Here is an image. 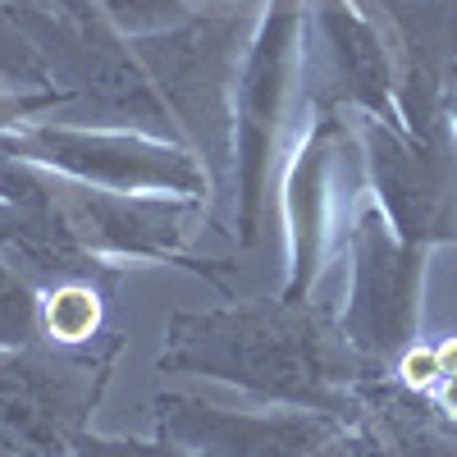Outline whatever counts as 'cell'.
<instances>
[{"label": "cell", "instance_id": "cell-1", "mask_svg": "<svg viewBox=\"0 0 457 457\" xmlns=\"http://www.w3.org/2000/svg\"><path fill=\"white\" fill-rule=\"evenodd\" d=\"M161 366L234 379L252 394L325 416L357 411V385L370 379L334 316L325 307H307L302 297L179 316Z\"/></svg>", "mask_w": 457, "mask_h": 457}, {"label": "cell", "instance_id": "cell-2", "mask_svg": "<svg viewBox=\"0 0 457 457\" xmlns=\"http://www.w3.org/2000/svg\"><path fill=\"white\" fill-rule=\"evenodd\" d=\"M361 137L394 234L411 247L457 243V129L448 114L421 137L366 114Z\"/></svg>", "mask_w": 457, "mask_h": 457}, {"label": "cell", "instance_id": "cell-3", "mask_svg": "<svg viewBox=\"0 0 457 457\" xmlns=\"http://www.w3.org/2000/svg\"><path fill=\"white\" fill-rule=\"evenodd\" d=\"M421 261L426 247H411L394 234L389 215L379 206H361L353 220V293L343 338L370 366L398 357L421 312Z\"/></svg>", "mask_w": 457, "mask_h": 457}, {"label": "cell", "instance_id": "cell-4", "mask_svg": "<svg viewBox=\"0 0 457 457\" xmlns=\"http://www.w3.org/2000/svg\"><path fill=\"white\" fill-rule=\"evenodd\" d=\"M105 370L110 361H64L42 353L0 361V439L32 457L64 453L79 439Z\"/></svg>", "mask_w": 457, "mask_h": 457}, {"label": "cell", "instance_id": "cell-5", "mask_svg": "<svg viewBox=\"0 0 457 457\" xmlns=\"http://www.w3.org/2000/svg\"><path fill=\"white\" fill-rule=\"evenodd\" d=\"M293 37H297V0H275L261 23V37L247 55V69L238 79V224L243 238L256 234L265 174H270L275 137H279V114L288 96V73H293Z\"/></svg>", "mask_w": 457, "mask_h": 457}, {"label": "cell", "instance_id": "cell-6", "mask_svg": "<svg viewBox=\"0 0 457 457\" xmlns=\"http://www.w3.org/2000/svg\"><path fill=\"white\" fill-rule=\"evenodd\" d=\"M161 430L197 457H329L338 444V416H234L193 398H165Z\"/></svg>", "mask_w": 457, "mask_h": 457}, {"label": "cell", "instance_id": "cell-7", "mask_svg": "<svg viewBox=\"0 0 457 457\" xmlns=\"http://www.w3.org/2000/svg\"><path fill=\"white\" fill-rule=\"evenodd\" d=\"M385 10L398 55V110L407 133L444 124V101L457 79V0H375Z\"/></svg>", "mask_w": 457, "mask_h": 457}, {"label": "cell", "instance_id": "cell-8", "mask_svg": "<svg viewBox=\"0 0 457 457\" xmlns=\"http://www.w3.org/2000/svg\"><path fill=\"white\" fill-rule=\"evenodd\" d=\"M228 51H234V23H193L170 32L161 42H142L146 64L174 105L179 120H187L211 156H220V142L228 129Z\"/></svg>", "mask_w": 457, "mask_h": 457}, {"label": "cell", "instance_id": "cell-9", "mask_svg": "<svg viewBox=\"0 0 457 457\" xmlns=\"http://www.w3.org/2000/svg\"><path fill=\"white\" fill-rule=\"evenodd\" d=\"M23 151L37 161H51L69 170L73 179L105 183V187H129V193H146V187H165V193H197L202 170L193 156L170 146H151L133 137H101V133H69V129H32L23 137Z\"/></svg>", "mask_w": 457, "mask_h": 457}, {"label": "cell", "instance_id": "cell-10", "mask_svg": "<svg viewBox=\"0 0 457 457\" xmlns=\"http://www.w3.org/2000/svg\"><path fill=\"white\" fill-rule=\"evenodd\" d=\"M320 32L329 46L338 96L361 105L370 120H394V69H389V42L353 0H320Z\"/></svg>", "mask_w": 457, "mask_h": 457}, {"label": "cell", "instance_id": "cell-11", "mask_svg": "<svg viewBox=\"0 0 457 457\" xmlns=\"http://www.w3.org/2000/svg\"><path fill=\"white\" fill-rule=\"evenodd\" d=\"M361 435L385 457H457V411L403 385H357Z\"/></svg>", "mask_w": 457, "mask_h": 457}, {"label": "cell", "instance_id": "cell-12", "mask_svg": "<svg viewBox=\"0 0 457 457\" xmlns=\"http://www.w3.org/2000/svg\"><path fill=\"white\" fill-rule=\"evenodd\" d=\"M343 137H348L343 120L325 114L293 170V288L288 297H302L312 288L316 256H320V224H325V174H329V161L343 151Z\"/></svg>", "mask_w": 457, "mask_h": 457}, {"label": "cell", "instance_id": "cell-13", "mask_svg": "<svg viewBox=\"0 0 457 457\" xmlns=\"http://www.w3.org/2000/svg\"><path fill=\"white\" fill-rule=\"evenodd\" d=\"M37 329V302L19 270L0 265V348H28Z\"/></svg>", "mask_w": 457, "mask_h": 457}, {"label": "cell", "instance_id": "cell-14", "mask_svg": "<svg viewBox=\"0 0 457 457\" xmlns=\"http://www.w3.org/2000/svg\"><path fill=\"white\" fill-rule=\"evenodd\" d=\"M46 320H51V334L64 338V343H79L96 329V297L92 288H79V284H69L51 297V307H46Z\"/></svg>", "mask_w": 457, "mask_h": 457}, {"label": "cell", "instance_id": "cell-15", "mask_svg": "<svg viewBox=\"0 0 457 457\" xmlns=\"http://www.w3.org/2000/svg\"><path fill=\"white\" fill-rule=\"evenodd\" d=\"M101 10L120 23V28H133V32L161 28V23H170V19L183 14L179 0H101Z\"/></svg>", "mask_w": 457, "mask_h": 457}, {"label": "cell", "instance_id": "cell-16", "mask_svg": "<svg viewBox=\"0 0 457 457\" xmlns=\"http://www.w3.org/2000/svg\"><path fill=\"white\" fill-rule=\"evenodd\" d=\"M79 457H197L187 448H151V444H110V439H79Z\"/></svg>", "mask_w": 457, "mask_h": 457}, {"label": "cell", "instance_id": "cell-17", "mask_svg": "<svg viewBox=\"0 0 457 457\" xmlns=\"http://www.w3.org/2000/svg\"><path fill=\"white\" fill-rule=\"evenodd\" d=\"M444 114H448V124L457 129V79H453V87H448V101H444Z\"/></svg>", "mask_w": 457, "mask_h": 457}, {"label": "cell", "instance_id": "cell-18", "mask_svg": "<svg viewBox=\"0 0 457 457\" xmlns=\"http://www.w3.org/2000/svg\"><path fill=\"white\" fill-rule=\"evenodd\" d=\"M0 457H32V453H23V448H14V444L0 439Z\"/></svg>", "mask_w": 457, "mask_h": 457}]
</instances>
